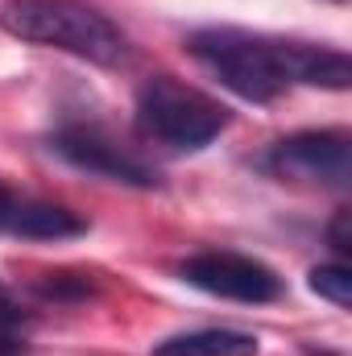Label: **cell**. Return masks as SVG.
Wrapping results in <instances>:
<instances>
[{
	"label": "cell",
	"mask_w": 352,
	"mask_h": 356,
	"mask_svg": "<svg viewBox=\"0 0 352 356\" xmlns=\"http://www.w3.org/2000/svg\"><path fill=\"white\" fill-rule=\"evenodd\" d=\"M186 50L207 75H216L224 88L249 104H269L290 83L344 91L352 79L344 50L262 38L245 29H199L186 38Z\"/></svg>",
	"instance_id": "cell-1"
},
{
	"label": "cell",
	"mask_w": 352,
	"mask_h": 356,
	"mask_svg": "<svg viewBox=\"0 0 352 356\" xmlns=\"http://www.w3.org/2000/svg\"><path fill=\"white\" fill-rule=\"evenodd\" d=\"M0 29L21 38V42H33V46L67 50V54L88 58L95 67L129 63L125 29L112 17H104L99 8L79 4V0H4Z\"/></svg>",
	"instance_id": "cell-2"
},
{
	"label": "cell",
	"mask_w": 352,
	"mask_h": 356,
	"mask_svg": "<svg viewBox=\"0 0 352 356\" xmlns=\"http://www.w3.org/2000/svg\"><path fill=\"white\" fill-rule=\"evenodd\" d=\"M228 108L199 88H186L170 75H154L137 91V133L154 145L195 154L228 129Z\"/></svg>",
	"instance_id": "cell-3"
},
{
	"label": "cell",
	"mask_w": 352,
	"mask_h": 356,
	"mask_svg": "<svg viewBox=\"0 0 352 356\" xmlns=\"http://www.w3.org/2000/svg\"><path fill=\"white\" fill-rule=\"evenodd\" d=\"M262 170L282 182H311V186H349L352 178V141L349 133L332 129H307L290 133L269 145Z\"/></svg>",
	"instance_id": "cell-4"
},
{
	"label": "cell",
	"mask_w": 352,
	"mask_h": 356,
	"mask_svg": "<svg viewBox=\"0 0 352 356\" xmlns=\"http://www.w3.org/2000/svg\"><path fill=\"white\" fill-rule=\"evenodd\" d=\"M50 154H58L63 162H71L75 170H88L95 178H108V182H120V186H158L162 178L150 162H141L133 149L116 145L104 129L95 124H63L50 133Z\"/></svg>",
	"instance_id": "cell-5"
},
{
	"label": "cell",
	"mask_w": 352,
	"mask_h": 356,
	"mask_svg": "<svg viewBox=\"0 0 352 356\" xmlns=\"http://www.w3.org/2000/svg\"><path fill=\"white\" fill-rule=\"evenodd\" d=\"M178 277L203 294L232 298V302H273L286 290V282L265 261L241 253H199L178 266Z\"/></svg>",
	"instance_id": "cell-6"
},
{
	"label": "cell",
	"mask_w": 352,
	"mask_h": 356,
	"mask_svg": "<svg viewBox=\"0 0 352 356\" xmlns=\"http://www.w3.org/2000/svg\"><path fill=\"white\" fill-rule=\"evenodd\" d=\"M0 232L21 236V241H67V236H83L88 220H79L63 203H46V199L4 191L0 195Z\"/></svg>",
	"instance_id": "cell-7"
},
{
	"label": "cell",
	"mask_w": 352,
	"mask_h": 356,
	"mask_svg": "<svg viewBox=\"0 0 352 356\" xmlns=\"http://www.w3.org/2000/svg\"><path fill=\"white\" fill-rule=\"evenodd\" d=\"M150 356H257V336L237 327H199L166 336L162 344L150 348Z\"/></svg>",
	"instance_id": "cell-8"
},
{
	"label": "cell",
	"mask_w": 352,
	"mask_h": 356,
	"mask_svg": "<svg viewBox=\"0 0 352 356\" xmlns=\"http://www.w3.org/2000/svg\"><path fill=\"white\" fill-rule=\"evenodd\" d=\"M25 332H29V315H25V311L8 298V290L0 286V356H29Z\"/></svg>",
	"instance_id": "cell-9"
},
{
	"label": "cell",
	"mask_w": 352,
	"mask_h": 356,
	"mask_svg": "<svg viewBox=\"0 0 352 356\" xmlns=\"http://www.w3.org/2000/svg\"><path fill=\"white\" fill-rule=\"evenodd\" d=\"M311 290L336 307H352V273L344 266H315L311 269Z\"/></svg>",
	"instance_id": "cell-10"
},
{
	"label": "cell",
	"mask_w": 352,
	"mask_h": 356,
	"mask_svg": "<svg viewBox=\"0 0 352 356\" xmlns=\"http://www.w3.org/2000/svg\"><path fill=\"white\" fill-rule=\"evenodd\" d=\"M328 241H332V249L336 253H349V211H336V220H332V228H328Z\"/></svg>",
	"instance_id": "cell-11"
},
{
	"label": "cell",
	"mask_w": 352,
	"mask_h": 356,
	"mask_svg": "<svg viewBox=\"0 0 352 356\" xmlns=\"http://www.w3.org/2000/svg\"><path fill=\"white\" fill-rule=\"evenodd\" d=\"M4 191H8V186H4V182H0V195H4Z\"/></svg>",
	"instance_id": "cell-12"
}]
</instances>
